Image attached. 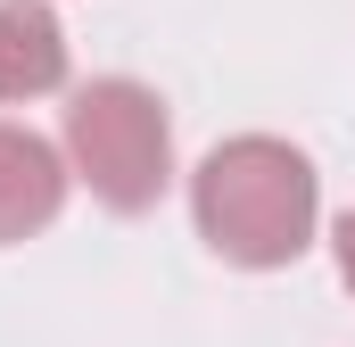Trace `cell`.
I'll list each match as a JSON object with an SVG mask.
<instances>
[{"instance_id": "obj_2", "label": "cell", "mask_w": 355, "mask_h": 347, "mask_svg": "<svg viewBox=\"0 0 355 347\" xmlns=\"http://www.w3.org/2000/svg\"><path fill=\"white\" fill-rule=\"evenodd\" d=\"M67 174L83 182L99 207L149 215L174 182V124L166 99L132 75H99L67 99Z\"/></svg>"}, {"instance_id": "obj_3", "label": "cell", "mask_w": 355, "mask_h": 347, "mask_svg": "<svg viewBox=\"0 0 355 347\" xmlns=\"http://www.w3.org/2000/svg\"><path fill=\"white\" fill-rule=\"evenodd\" d=\"M67 149H50L33 124H0V248L33 240L67 207Z\"/></svg>"}, {"instance_id": "obj_1", "label": "cell", "mask_w": 355, "mask_h": 347, "mask_svg": "<svg viewBox=\"0 0 355 347\" xmlns=\"http://www.w3.org/2000/svg\"><path fill=\"white\" fill-rule=\"evenodd\" d=\"M190 215L198 240L240 273H281L314 248L322 223V174L281 133H232L190 174Z\"/></svg>"}, {"instance_id": "obj_4", "label": "cell", "mask_w": 355, "mask_h": 347, "mask_svg": "<svg viewBox=\"0 0 355 347\" xmlns=\"http://www.w3.org/2000/svg\"><path fill=\"white\" fill-rule=\"evenodd\" d=\"M67 83V25L50 0H0V108Z\"/></svg>"}, {"instance_id": "obj_5", "label": "cell", "mask_w": 355, "mask_h": 347, "mask_svg": "<svg viewBox=\"0 0 355 347\" xmlns=\"http://www.w3.org/2000/svg\"><path fill=\"white\" fill-rule=\"evenodd\" d=\"M331 248H339V281L355 289V207L339 215V232H331Z\"/></svg>"}]
</instances>
